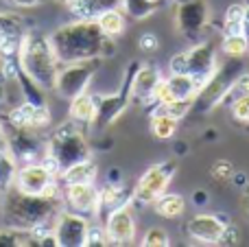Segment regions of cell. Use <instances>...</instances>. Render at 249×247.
Segmentation results:
<instances>
[{
  "mask_svg": "<svg viewBox=\"0 0 249 247\" xmlns=\"http://www.w3.org/2000/svg\"><path fill=\"white\" fill-rule=\"evenodd\" d=\"M53 44V51L59 64H70L79 59H105L116 53L114 37L101 31L96 20H81L77 18L74 22L61 24L55 29V33L48 35Z\"/></svg>",
  "mask_w": 249,
  "mask_h": 247,
  "instance_id": "obj_1",
  "label": "cell"
},
{
  "mask_svg": "<svg viewBox=\"0 0 249 247\" xmlns=\"http://www.w3.org/2000/svg\"><path fill=\"white\" fill-rule=\"evenodd\" d=\"M59 210V195H26L16 188L2 195V219L9 228L18 230L31 232L39 226L55 223Z\"/></svg>",
  "mask_w": 249,
  "mask_h": 247,
  "instance_id": "obj_2",
  "label": "cell"
},
{
  "mask_svg": "<svg viewBox=\"0 0 249 247\" xmlns=\"http://www.w3.org/2000/svg\"><path fill=\"white\" fill-rule=\"evenodd\" d=\"M90 151L92 147L86 131H83V125H79V123H74L70 118V121L61 123L51 131L42 162L59 177V173L66 171L68 166L77 164L81 160H88Z\"/></svg>",
  "mask_w": 249,
  "mask_h": 247,
  "instance_id": "obj_3",
  "label": "cell"
},
{
  "mask_svg": "<svg viewBox=\"0 0 249 247\" xmlns=\"http://www.w3.org/2000/svg\"><path fill=\"white\" fill-rule=\"evenodd\" d=\"M18 55H20V68L31 79H35L44 90L55 88L59 61L55 57L48 35L39 33V31H26L20 42V53Z\"/></svg>",
  "mask_w": 249,
  "mask_h": 247,
  "instance_id": "obj_4",
  "label": "cell"
},
{
  "mask_svg": "<svg viewBox=\"0 0 249 247\" xmlns=\"http://www.w3.org/2000/svg\"><path fill=\"white\" fill-rule=\"evenodd\" d=\"M245 61L236 59V57H230L228 64H219L216 70L212 72V77L203 83V88L199 90V94L195 96V109L199 112H212V109L221 107L228 96L232 83L245 72Z\"/></svg>",
  "mask_w": 249,
  "mask_h": 247,
  "instance_id": "obj_5",
  "label": "cell"
},
{
  "mask_svg": "<svg viewBox=\"0 0 249 247\" xmlns=\"http://www.w3.org/2000/svg\"><path fill=\"white\" fill-rule=\"evenodd\" d=\"M101 61L103 59L94 57V59H79V61H70V64H59L55 77V88H53L55 94L64 101H72L74 96L88 92L96 72L101 70Z\"/></svg>",
  "mask_w": 249,
  "mask_h": 247,
  "instance_id": "obj_6",
  "label": "cell"
},
{
  "mask_svg": "<svg viewBox=\"0 0 249 247\" xmlns=\"http://www.w3.org/2000/svg\"><path fill=\"white\" fill-rule=\"evenodd\" d=\"M138 66H140V61L131 59L129 66L124 68L123 81L118 86V90H114L112 94L96 96L99 99V112H96V121L92 123V127L96 131H103L107 127H112L124 114V109L131 105V83H133V74H136Z\"/></svg>",
  "mask_w": 249,
  "mask_h": 247,
  "instance_id": "obj_7",
  "label": "cell"
},
{
  "mask_svg": "<svg viewBox=\"0 0 249 247\" xmlns=\"http://www.w3.org/2000/svg\"><path fill=\"white\" fill-rule=\"evenodd\" d=\"M175 175H177L175 160H162V162L151 164L142 173V177L136 182V186H133V204L153 206V201L168 191Z\"/></svg>",
  "mask_w": 249,
  "mask_h": 247,
  "instance_id": "obj_8",
  "label": "cell"
},
{
  "mask_svg": "<svg viewBox=\"0 0 249 247\" xmlns=\"http://www.w3.org/2000/svg\"><path fill=\"white\" fill-rule=\"evenodd\" d=\"M210 24L208 0H177L175 4V31L186 39H197Z\"/></svg>",
  "mask_w": 249,
  "mask_h": 247,
  "instance_id": "obj_9",
  "label": "cell"
},
{
  "mask_svg": "<svg viewBox=\"0 0 249 247\" xmlns=\"http://www.w3.org/2000/svg\"><path fill=\"white\" fill-rule=\"evenodd\" d=\"M13 188L26 195H59V177L44 162L22 164V169H18Z\"/></svg>",
  "mask_w": 249,
  "mask_h": 247,
  "instance_id": "obj_10",
  "label": "cell"
},
{
  "mask_svg": "<svg viewBox=\"0 0 249 247\" xmlns=\"http://www.w3.org/2000/svg\"><path fill=\"white\" fill-rule=\"evenodd\" d=\"M88 228L90 219L81 212H74L70 208H61L55 217L53 234H55L57 247H86Z\"/></svg>",
  "mask_w": 249,
  "mask_h": 247,
  "instance_id": "obj_11",
  "label": "cell"
},
{
  "mask_svg": "<svg viewBox=\"0 0 249 247\" xmlns=\"http://www.w3.org/2000/svg\"><path fill=\"white\" fill-rule=\"evenodd\" d=\"M7 144H9V153L16 158L18 164L42 162L44 153H46V142L37 136V131L20 129V127L13 125H9L7 129Z\"/></svg>",
  "mask_w": 249,
  "mask_h": 247,
  "instance_id": "obj_12",
  "label": "cell"
},
{
  "mask_svg": "<svg viewBox=\"0 0 249 247\" xmlns=\"http://www.w3.org/2000/svg\"><path fill=\"white\" fill-rule=\"evenodd\" d=\"M184 59H186V72L197 79V83L201 88L212 77L216 66H219L216 48L210 42H197L195 46H190L188 51H184Z\"/></svg>",
  "mask_w": 249,
  "mask_h": 247,
  "instance_id": "obj_13",
  "label": "cell"
},
{
  "mask_svg": "<svg viewBox=\"0 0 249 247\" xmlns=\"http://www.w3.org/2000/svg\"><path fill=\"white\" fill-rule=\"evenodd\" d=\"M230 219H225L223 214H195L186 226L188 239H193L195 243L201 245H219L221 236H223L225 228H228Z\"/></svg>",
  "mask_w": 249,
  "mask_h": 247,
  "instance_id": "obj_14",
  "label": "cell"
},
{
  "mask_svg": "<svg viewBox=\"0 0 249 247\" xmlns=\"http://www.w3.org/2000/svg\"><path fill=\"white\" fill-rule=\"evenodd\" d=\"M105 226V239L109 245H129L136 239V217H133L131 204L121 206L107 217Z\"/></svg>",
  "mask_w": 249,
  "mask_h": 247,
  "instance_id": "obj_15",
  "label": "cell"
},
{
  "mask_svg": "<svg viewBox=\"0 0 249 247\" xmlns=\"http://www.w3.org/2000/svg\"><path fill=\"white\" fill-rule=\"evenodd\" d=\"M162 72L153 64H140L133 74L131 83V103H138L142 107H153L155 103V90L162 81Z\"/></svg>",
  "mask_w": 249,
  "mask_h": 247,
  "instance_id": "obj_16",
  "label": "cell"
},
{
  "mask_svg": "<svg viewBox=\"0 0 249 247\" xmlns=\"http://www.w3.org/2000/svg\"><path fill=\"white\" fill-rule=\"evenodd\" d=\"M199 90H201V86H199L197 79L190 77L188 72H171L166 79L160 81L158 90H155V103L175 101V99H193L195 101Z\"/></svg>",
  "mask_w": 249,
  "mask_h": 247,
  "instance_id": "obj_17",
  "label": "cell"
},
{
  "mask_svg": "<svg viewBox=\"0 0 249 247\" xmlns=\"http://www.w3.org/2000/svg\"><path fill=\"white\" fill-rule=\"evenodd\" d=\"M133 204V188H124L123 182H109L99 191V201H96V210L92 217L99 223H105L107 217L121 206Z\"/></svg>",
  "mask_w": 249,
  "mask_h": 247,
  "instance_id": "obj_18",
  "label": "cell"
},
{
  "mask_svg": "<svg viewBox=\"0 0 249 247\" xmlns=\"http://www.w3.org/2000/svg\"><path fill=\"white\" fill-rule=\"evenodd\" d=\"M9 125L20 127V129H31V131H42L51 125V109L48 107H37L26 101L18 103L11 112L7 114Z\"/></svg>",
  "mask_w": 249,
  "mask_h": 247,
  "instance_id": "obj_19",
  "label": "cell"
},
{
  "mask_svg": "<svg viewBox=\"0 0 249 247\" xmlns=\"http://www.w3.org/2000/svg\"><path fill=\"white\" fill-rule=\"evenodd\" d=\"M99 201V188L94 184H66L64 204L66 208L81 214H94Z\"/></svg>",
  "mask_w": 249,
  "mask_h": 247,
  "instance_id": "obj_20",
  "label": "cell"
},
{
  "mask_svg": "<svg viewBox=\"0 0 249 247\" xmlns=\"http://www.w3.org/2000/svg\"><path fill=\"white\" fill-rule=\"evenodd\" d=\"M96 112H99V99H96V94L83 92V94L74 96L70 101V109H68L70 118L83 127H92V123L96 121Z\"/></svg>",
  "mask_w": 249,
  "mask_h": 247,
  "instance_id": "obj_21",
  "label": "cell"
},
{
  "mask_svg": "<svg viewBox=\"0 0 249 247\" xmlns=\"http://www.w3.org/2000/svg\"><path fill=\"white\" fill-rule=\"evenodd\" d=\"M123 0H70L68 9L81 20H96L105 11L121 9Z\"/></svg>",
  "mask_w": 249,
  "mask_h": 247,
  "instance_id": "obj_22",
  "label": "cell"
},
{
  "mask_svg": "<svg viewBox=\"0 0 249 247\" xmlns=\"http://www.w3.org/2000/svg\"><path fill=\"white\" fill-rule=\"evenodd\" d=\"M96 175H99V166L92 158L88 160H81L77 164L68 166L66 171L59 173V184H94Z\"/></svg>",
  "mask_w": 249,
  "mask_h": 247,
  "instance_id": "obj_23",
  "label": "cell"
},
{
  "mask_svg": "<svg viewBox=\"0 0 249 247\" xmlns=\"http://www.w3.org/2000/svg\"><path fill=\"white\" fill-rule=\"evenodd\" d=\"M16 83H18V88H20V96L26 101V103L37 105V107H48V101H46L48 90H44V88L39 86L35 79H31L22 68L16 77Z\"/></svg>",
  "mask_w": 249,
  "mask_h": 247,
  "instance_id": "obj_24",
  "label": "cell"
},
{
  "mask_svg": "<svg viewBox=\"0 0 249 247\" xmlns=\"http://www.w3.org/2000/svg\"><path fill=\"white\" fill-rule=\"evenodd\" d=\"M153 210L155 214H160L164 219H177L184 214L186 199L181 195H177V193H164L153 201Z\"/></svg>",
  "mask_w": 249,
  "mask_h": 247,
  "instance_id": "obj_25",
  "label": "cell"
},
{
  "mask_svg": "<svg viewBox=\"0 0 249 247\" xmlns=\"http://www.w3.org/2000/svg\"><path fill=\"white\" fill-rule=\"evenodd\" d=\"M193 109H195L193 99H175V101H162V103H155L153 109H151V114H164V116L175 118V121H184Z\"/></svg>",
  "mask_w": 249,
  "mask_h": 247,
  "instance_id": "obj_26",
  "label": "cell"
},
{
  "mask_svg": "<svg viewBox=\"0 0 249 247\" xmlns=\"http://www.w3.org/2000/svg\"><path fill=\"white\" fill-rule=\"evenodd\" d=\"M96 24L101 26V31L107 37H118L127 29V18H124L123 9H112V11H105L103 16L96 18Z\"/></svg>",
  "mask_w": 249,
  "mask_h": 247,
  "instance_id": "obj_27",
  "label": "cell"
},
{
  "mask_svg": "<svg viewBox=\"0 0 249 247\" xmlns=\"http://www.w3.org/2000/svg\"><path fill=\"white\" fill-rule=\"evenodd\" d=\"M149 129H151V134H153V138L171 140V138H175L177 129H179V121L168 118V116H164V114H151Z\"/></svg>",
  "mask_w": 249,
  "mask_h": 247,
  "instance_id": "obj_28",
  "label": "cell"
},
{
  "mask_svg": "<svg viewBox=\"0 0 249 247\" xmlns=\"http://www.w3.org/2000/svg\"><path fill=\"white\" fill-rule=\"evenodd\" d=\"M18 162L9 151H0V197L16 186Z\"/></svg>",
  "mask_w": 249,
  "mask_h": 247,
  "instance_id": "obj_29",
  "label": "cell"
},
{
  "mask_svg": "<svg viewBox=\"0 0 249 247\" xmlns=\"http://www.w3.org/2000/svg\"><path fill=\"white\" fill-rule=\"evenodd\" d=\"M221 48L228 57L245 59L249 55V39L245 33H225L223 39H221Z\"/></svg>",
  "mask_w": 249,
  "mask_h": 247,
  "instance_id": "obj_30",
  "label": "cell"
},
{
  "mask_svg": "<svg viewBox=\"0 0 249 247\" xmlns=\"http://www.w3.org/2000/svg\"><path fill=\"white\" fill-rule=\"evenodd\" d=\"M245 13H247V4H243V2L230 4L223 16V35L225 33H243Z\"/></svg>",
  "mask_w": 249,
  "mask_h": 247,
  "instance_id": "obj_31",
  "label": "cell"
},
{
  "mask_svg": "<svg viewBox=\"0 0 249 247\" xmlns=\"http://www.w3.org/2000/svg\"><path fill=\"white\" fill-rule=\"evenodd\" d=\"M160 4L162 2H158V0H123L121 9L136 20H144V18L153 16Z\"/></svg>",
  "mask_w": 249,
  "mask_h": 247,
  "instance_id": "obj_32",
  "label": "cell"
},
{
  "mask_svg": "<svg viewBox=\"0 0 249 247\" xmlns=\"http://www.w3.org/2000/svg\"><path fill=\"white\" fill-rule=\"evenodd\" d=\"M171 245V236L162 228H149L142 236V247H168Z\"/></svg>",
  "mask_w": 249,
  "mask_h": 247,
  "instance_id": "obj_33",
  "label": "cell"
},
{
  "mask_svg": "<svg viewBox=\"0 0 249 247\" xmlns=\"http://www.w3.org/2000/svg\"><path fill=\"white\" fill-rule=\"evenodd\" d=\"M234 173H236V169H234V164L230 160H216L210 169L212 179H216V182H221V184L232 182Z\"/></svg>",
  "mask_w": 249,
  "mask_h": 247,
  "instance_id": "obj_34",
  "label": "cell"
},
{
  "mask_svg": "<svg viewBox=\"0 0 249 247\" xmlns=\"http://www.w3.org/2000/svg\"><path fill=\"white\" fill-rule=\"evenodd\" d=\"M232 116L234 121L249 125V94H243L236 101H232Z\"/></svg>",
  "mask_w": 249,
  "mask_h": 247,
  "instance_id": "obj_35",
  "label": "cell"
},
{
  "mask_svg": "<svg viewBox=\"0 0 249 247\" xmlns=\"http://www.w3.org/2000/svg\"><path fill=\"white\" fill-rule=\"evenodd\" d=\"M94 245H107L105 239V226L103 223H96V226L88 228V236H86V247H94Z\"/></svg>",
  "mask_w": 249,
  "mask_h": 247,
  "instance_id": "obj_36",
  "label": "cell"
},
{
  "mask_svg": "<svg viewBox=\"0 0 249 247\" xmlns=\"http://www.w3.org/2000/svg\"><path fill=\"white\" fill-rule=\"evenodd\" d=\"M138 44H140V51L144 53H155L160 46V39L155 33H142L140 39H138Z\"/></svg>",
  "mask_w": 249,
  "mask_h": 247,
  "instance_id": "obj_37",
  "label": "cell"
},
{
  "mask_svg": "<svg viewBox=\"0 0 249 247\" xmlns=\"http://www.w3.org/2000/svg\"><path fill=\"white\" fill-rule=\"evenodd\" d=\"M238 228L234 226V223H228V228H225L223 236H221V243L219 245H236L238 243Z\"/></svg>",
  "mask_w": 249,
  "mask_h": 247,
  "instance_id": "obj_38",
  "label": "cell"
},
{
  "mask_svg": "<svg viewBox=\"0 0 249 247\" xmlns=\"http://www.w3.org/2000/svg\"><path fill=\"white\" fill-rule=\"evenodd\" d=\"M168 68H171V72H186V59H184V51L177 53V55L171 57V61H168Z\"/></svg>",
  "mask_w": 249,
  "mask_h": 247,
  "instance_id": "obj_39",
  "label": "cell"
},
{
  "mask_svg": "<svg viewBox=\"0 0 249 247\" xmlns=\"http://www.w3.org/2000/svg\"><path fill=\"white\" fill-rule=\"evenodd\" d=\"M2 2L11 4V7H16V9H35V7H39V4H44L46 0H2Z\"/></svg>",
  "mask_w": 249,
  "mask_h": 247,
  "instance_id": "obj_40",
  "label": "cell"
},
{
  "mask_svg": "<svg viewBox=\"0 0 249 247\" xmlns=\"http://www.w3.org/2000/svg\"><path fill=\"white\" fill-rule=\"evenodd\" d=\"M0 151H9V144H7V127L0 123Z\"/></svg>",
  "mask_w": 249,
  "mask_h": 247,
  "instance_id": "obj_41",
  "label": "cell"
},
{
  "mask_svg": "<svg viewBox=\"0 0 249 247\" xmlns=\"http://www.w3.org/2000/svg\"><path fill=\"white\" fill-rule=\"evenodd\" d=\"M193 199H195V204H197V206H203V204L208 201V195H206L203 191H197V193L193 195Z\"/></svg>",
  "mask_w": 249,
  "mask_h": 247,
  "instance_id": "obj_42",
  "label": "cell"
},
{
  "mask_svg": "<svg viewBox=\"0 0 249 247\" xmlns=\"http://www.w3.org/2000/svg\"><path fill=\"white\" fill-rule=\"evenodd\" d=\"M243 33L247 35L249 39V4H247V13H245V22H243Z\"/></svg>",
  "mask_w": 249,
  "mask_h": 247,
  "instance_id": "obj_43",
  "label": "cell"
},
{
  "mask_svg": "<svg viewBox=\"0 0 249 247\" xmlns=\"http://www.w3.org/2000/svg\"><path fill=\"white\" fill-rule=\"evenodd\" d=\"M243 208H245V214L249 217V188L245 191V199H243Z\"/></svg>",
  "mask_w": 249,
  "mask_h": 247,
  "instance_id": "obj_44",
  "label": "cell"
},
{
  "mask_svg": "<svg viewBox=\"0 0 249 247\" xmlns=\"http://www.w3.org/2000/svg\"><path fill=\"white\" fill-rule=\"evenodd\" d=\"M4 103V83H0V105Z\"/></svg>",
  "mask_w": 249,
  "mask_h": 247,
  "instance_id": "obj_45",
  "label": "cell"
},
{
  "mask_svg": "<svg viewBox=\"0 0 249 247\" xmlns=\"http://www.w3.org/2000/svg\"><path fill=\"white\" fill-rule=\"evenodd\" d=\"M57 2H64L66 7H68V2H70V0H57Z\"/></svg>",
  "mask_w": 249,
  "mask_h": 247,
  "instance_id": "obj_46",
  "label": "cell"
},
{
  "mask_svg": "<svg viewBox=\"0 0 249 247\" xmlns=\"http://www.w3.org/2000/svg\"><path fill=\"white\" fill-rule=\"evenodd\" d=\"M158 2H164V0H158Z\"/></svg>",
  "mask_w": 249,
  "mask_h": 247,
  "instance_id": "obj_47",
  "label": "cell"
}]
</instances>
